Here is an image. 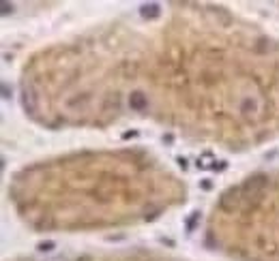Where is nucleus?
Listing matches in <instances>:
<instances>
[{"label":"nucleus","instance_id":"f257e3e1","mask_svg":"<svg viewBox=\"0 0 279 261\" xmlns=\"http://www.w3.org/2000/svg\"><path fill=\"white\" fill-rule=\"evenodd\" d=\"M266 184H268V178H266L264 173H253V176H249V178L243 182L241 191H243L247 197H256V195H260V193L266 189Z\"/></svg>","mask_w":279,"mask_h":261},{"label":"nucleus","instance_id":"f03ea898","mask_svg":"<svg viewBox=\"0 0 279 261\" xmlns=\"http://www.w3.org/2000/svg\"><path fill=\"white\" fill-rule=\"evenodd\" d=\"M241 189L239 186H230L228 191H223L221 193V197H219V208L223 212H234L236 208H239V204H241Z\"/></svg>","mask_w":279,"mask_h":261},{"label":"nucleus","instance_id":"7ed1b4c3","mask_svg":"<svg viewBox=\"0 0 279 261\" xmlns=\"http://www.w3.org/2000/svg\"><path fill=\"white\" fill-rule=\"evenodd\" d=\"M146 105H148V99H146V95H144L142 90H136V92H131V95H129V107L133 111H144V109H146Z\"/></svg>","mask_w":279,"mask_h":261},{"label":"nucleus","instance_id":"20e7f679","mask_svg":"<svg viewBox=\"0 0 279 261\" xmlns=\"http://www.w3.org/2000/svg\"><path fill=\"white\" fill-rule=\"evenodd\" d=\"M140 15L144 19H157L161 15V5H157V3H144L140 7Z\"/></svg>","mask_w":279,"mask_h":261},{"label":"nucleus","instance_id":"39448f33","mask_svg":"<svg viewBox=\"0 0 279 261\" xmlns=\"http://www.w3.org/2000/svg\"><path fill=\"white\" fill-rule=\"evenodd\" d=\"M22 105L28 113H35L37 109V99H35V92L30 90L28 86H24V92H22Z\"/></svg>","mask_w":279,"mask_h":261},{"label":"nucleus","instance_id":"423d86ee","mask_svg":"<svg viewBox=\"0 0 279 261\" xmlns=\"http://www.w3.org/2000/svg\"><path fill=\"white\" fill-rule=\"evenodd\" d=\"M54 242H52V240H47V242H41L39 246H37V250H39V253H49V250H54Z\"/></svg>","mask_w":279,"mask_h":261},{"label":"nucleus","instance_id":"0eeeda50","mask_svg":"<svg viewBox=\"0 0 279 261\" xmlns=\"http://www.w3.org/2000/svg\"><path fill=\"white\" fill-rule=\"evenodd\" d=\"M0 13H3V15L13 13V5L11 3H0Z\"/></svg>","mask_w":279,"mask_h":261},{"label":"nucleus","instance_id":"6e6552de","mask_svg":"<svg viewBox=\"0 0 279 261\" xmlns=\"http://www.w3.org/2000/svg\"><path fill=\"white\" fill-rule=\"evenodd\" d=\"M3 97H5V99L11 97V95H9V86H7V83H3Z\"/></svg>","mask_w":279,"mask_h":261},{"label":"nucleus","instance_id":"1a4fd4ad","mask_svg":"<svg viewBox=\"0 0 279 261\" xmlns=\"http://www.w3.org/2000/svg\"><path fill=\"white\" fill-rule=\"evenodd\" d=\"M75 261H92V259H90V257H88V255H80V257H78V259H75Z\"/></svg>","mask_w":279,"mask_h":261},{"label":"nucleus","instance_id":"9d476101","mask_svg":"<svg viewBox=\"0 0 279 261\" xmlns=\"http://www.w3.org/2000/svg\"><path fill=\"white\" fill-rule=\"evenodd\" d=\"M60 261H63V259H60Z\"/></svg>","mask_w":279,"mask_h":261}]
</instances>
